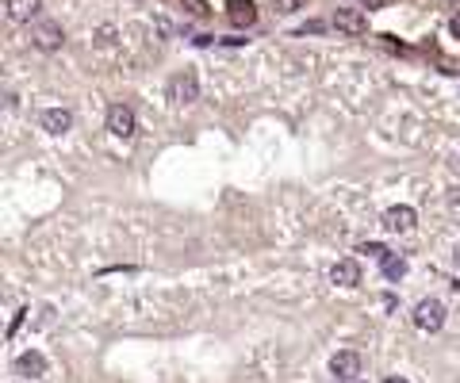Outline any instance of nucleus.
<instances>
[{"instance_id": "nucleus-1", "label": "nucleus", "mask_w": 460, "mask_h": 383, "mask_svg": "<svg viewBox=\"0 0 460 383\" xmlns=\"http://www.w3.org/2000/svg\"><path fill=\"white\" fill-rule=\"evenodd\" d=\"M414 326L422 333H438L441 326H445V303H441V299H422V303L414 307Z\"/></svg>"}, {"instance_id": "nucleus-2", "label": "nucleus", "mask_w": 460, "mask_h": 383, "mask_svg": "<svg viewBox=\"0 0 460 383\" xmlns=\"http://www.w3.org/2000/svg\"><path fill=\"white\" fill-rule=\"evenodd\" d=\"M169 100L172 104H196L200 100V77L192 69H180L177 77L169 81Z\"/></svg>"}, {"instance_id": "nucleus-3", "label": "nucleus", "mask_w": 460, "mask_h": 383, "mask_svg": "<svg viewBox=\"0 0 460 383\" xmlns=\"http://www.w3.org/2000/svg\"><path fill=\"white\" fill-rule=\"evenodd\" d=\"M414 223H418V211L407 207V203L388 207V211H384V218H380V226H384L388 234H407V230H414Z\"/></svg>"}, {"instance_id": "nucleus-4", "label": "nucleus", "mask_w": 460, "mask_h": 383, "mask_svg": "<svg viewBox=\"0 0 460 383\" xmlns=\"http://www.w3.org/2000/svg\"><path fill=\"white\" fill-rule=\"evenodd\" d=\"M108 130L115 138H135V130H138L135 111H130L127 104H111L108 108Z\"/></svg>"}, {"instance_id": "nucleus-5", "label": "nucleus", "mask_w": 460, "mask_h": 383, "mask_svg": "<svg viewBox=\"0 0 460 383\" xmlns=\"http://www.w3.org/2000/svg\"><path fill=\"white\" fill-rule=\"evenodd\" d=\"M31 43L39 46V50H62V43H65V31L58 27L54 20H43V23H35V31H31Z\"/></svg>"}, {"instance_id": "nucleus-6", "label": "nucleus", "mask_w": 460, "mask_h": 383, "mask_svg": "<svg viewBox=\"0 0 460 383\" xmlns=\"http://www.w3.org/2000/svg\"><path fill=\"white\" fill-rule=\"evenodd\" d=\"M330 372H334V379H338V383H357V376H360V356L353 353V349H341V353H334Z\"/></svg>"}, {"instance_id": "nucleus-7", "label": "nucleus", "mask_w": 460, "mask_h": 383, "mask_svg": "<svg viewBox=\"0 0 460 383\" xmlns=\"http://www.w3.org/2000/svg\"><path fill=\"white\" fill-rule=\"evenodd\" d=\"M334 27L345 31V35H365V31H368V15L360 12V8H338Z\"/></svg>"}, {"instance_id": "nucleus-8", "label": "nucleus", "mask_w": 460, "mask_h": 383, "mask_svg": "<svg viewBox=\"0 0 460 383\" xmlns=\"http://www.w3.org/2000/svg\"><path fill=\"white\" fill-rule=\"evenodd\" d=\"M15 372H20L23 379H39V376H46V356L39 353V349H27V353L15 356Z\"/></svg>"}, {"instance_id": "nucleus-9", "label": "nucleus", "mask_w": 460, "mask_h": 383, "mask_svg": "<svg viewBox=\"0 0 460 383\" xmlns=\"http://www.w3.org/2000/svg\"><path fill=\"white\" fill-rule=\"evenodd\" d=\"M39 127H43L46 134H65V130L73 127V111L69 108H46L43 116H39Z\"/></svg>"}, {"instance_id": "nucleus-10", "label": "nucleus", "mask_w": 460, "mask_h": 383, "mask_svg": "<svg viewBox=\"0 0 460 383\" xmlns=\"http://www.w3.org/2000/svg\"><path fill=\"white\" fill-rule=\"evenodd\" d=\"M226 20L234 23V27H253V23H257V4H253V0H230Z\"/></svg>"}, {"instance_id": "nucleus-11", "label": "nucleus", "mask_w": 460, "mask_h": 383, "mask_svg": "<svg viewBox=\"0 0 460 383\" xmlns=\"http://www.w3.org/2000/svg\"><path fill=\"white\" fill-rule=\"evenodd\" d=\"M330 280L338 284V288H357V284H360V265L353 257L338 260V265L330 268Z\"/></svg>"}, {"instance_id": "nucleus-12", "label": "nucleus", "mask_w": 460, "mask_h": 383, "mask_svg": "<svg viewBox=\"0 0 460 383\" xmlns=\"http://www.w3.org/2000/svg\"><path fill=\"white\" fill-rule=\"evenodd\" d=\"M39 8H43V0H8V15L15 23H31L39 15Z\"/></svg>"}, {"instance_id": "nucleus-13", "label": "nucleus", "mask_w": 460, "mask_h": 383, "mask_svg": "<svg viewBox=\"0 0 460 383\" xmlns=\"http://www.w3.org/2000/svg\"><path fill=\"white\" fill-rule=\"evenodd\" d=\"M380 265H384V276H388V280H402V276H407V260L395 257V253L388 260H380Z\"/></svg>"}, {"instance_id": "nucleus-14", "label": "nucleus", "mask_w": 460, "mask_h": 383, "mask_svg": "<svg viewBox=\"0 0 460 383\" xmlns=\"http://www.w3.org/2000/svg\"><path fill=\"white\" fill-rule=\"evenodd\" d=\"M357 253H368L372 260H388V257H391V253H388V246H380V242H365V246H360Z\"/></svg>"}, {"instance_id": "nucleus-15", "label": "nucleus", "mask_w": 460, "mask_h": 383, "mask_svg": "<svg viewBox=\"0 0 460 383\" xmlns=\"http://www.w3.org/2000/svg\"><path fill=\"white\" fill-rule=\"evenodd\" d=\"M299 8H307V0H276V12H284V15L299 12Z\"/></svg>"}, {"instance_id": "nucleus-16", "label": "nucleus", "mask_w": 460, "mask_h": 383, "mask_svg": "<svg viewBox=\"0 0 460 383\" xmlns=\"http://www.w3.org/2000/svg\"><path fill=\"white\" fill-rule=\"evenodd\" d=\"M449 31H453V35H456V39H460V12H456V15H453V20H449Z\"/></svg>"}, {"instance_id": "nucleus-17", "label": "nucleus", "mask_w": 460, "mask_h": 383, "mask_svg": "<svg viewBox=\"0 0 460 383\" xmlns=\"http://www.w3.org/2000/svg\"><path fill=\"white\" fill-rule=\"evenodd\" d=\"M384 383H407V379H399V376H388V379H384Z\"/></svg>"}, {"instance_id": "nucleus-18", "label": "nucleus", "mask_w": 460, "mask_h": 383, "mask_svg": "<svg viewBox=\"0 0 460 383\" xmlns=\"http://www.w3.org/2000/svg\"><path fill=\"white\" fill-rule=\"evenodd\" d=\"M453 260H456V268H460V246H456V253H453Z\"/></svg>"}]
</instances>
